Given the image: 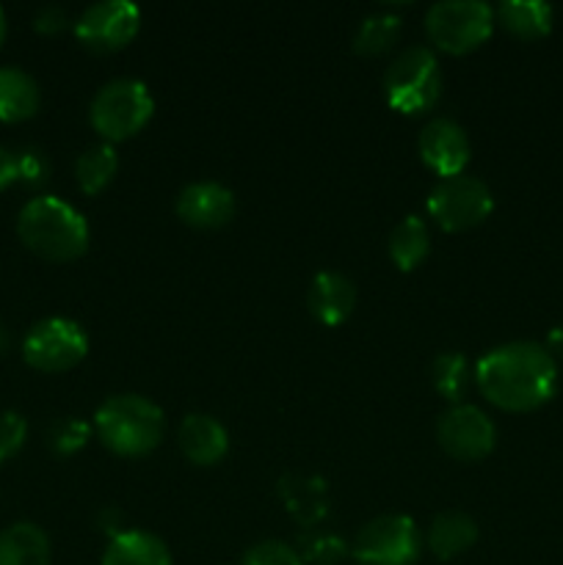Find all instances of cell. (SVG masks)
Returning <instances> with one entry per match:
<instances>
[{
  "mask_svg": "<svg viewBox=\"0 0 563 565\" xmlns=\"http://www.w3.org/2000/svg\"><path fill=\"white\" fill-rule=\"evenodd\" d=\"M475 381L502 412H535L555 395L557 362L539 342H506L480 359Z\"/></svg>",
  "mask_w": 563,
  "mask_h": 565,
  "instance_id": "6da1fadb",
  "label": "cell"
},
{
  "mask_svg": "<svg viewBox=\"0 0 563 565\" xmlns=\"http://www.w3.org/2000/svg\"><path fill=\"white\" fill-rule=\"evenodd\" d=\"M20 241L50 263H72L88 248V224L59 196H36L17 215Z\"/></svg>",
  "mask_w": 563,
  "mask_h": 565,
  "instance_id": "7a4b0ae2",
  "label": "cell"
},
{
  "mask_svg": "<svg viewBox=\"0 0 563 565\" xmlns=\"http://www.w3.org/2000/svg\"><path fill=\"white\" fill-rule=\"evenodd\" d=\"M94 430L110 452L141 458L158 450L166 436V417L152 401L141 395H116L94 414Z\"/></svg>",
  "mask_w": 563,
  "mask_h": 565,
  "instance_id": "3957f363",
  "label": "cell"
},
{
  "mask_svg": "<svg viewBox=\"0 0 563 565\" xmlns=\"http://www.w3.org/2000/svg\"><path fill=\"white\" fill-rule=\"evenodd\" d=\"M442 94V70L434 50L406 47L384 72L386 105L397 114H425Z\"/></svg>",
  "mask_w": 563,
  "mask_h": 565,
  "instance_id": "277c9868",
  "label": "cell"
},
{
  "mask_svg": "<svg viewBox=\"0 0 563 565\" xmlns=\"http://www.w3.org/2000/svg\"><path fill=\"white\" fill-rule=\"evenodd\" d=\"M155 114V99L149 88L136 77L110 81L94 94L88 119L92 127L105 138V143L125 141L136 136Z\"/></svg>",
  "mask_w": 563,
  "mask_h": 565,
  "instance_id": "5b68a950",
  "label": "cell"
},
{
  "mask_svg": "<svg viewBox=\"0 0 563 565\" xmlns=\"http://www.w3.org/2000/svg\"><path fill=\"white\" fill-rule=\"evenodd\" d=\"M425 31L431 42L445 53H472L495 31V9L480 0H445L428 9Z\"/></svg>",
  "mask_w": 563,
  "mask_h": 565,
  "instance_id": "8992f818",
  "label": "cell"
},
{
  "mask_svg": "<svg viewBox=\"0 0 563 565\" xmlns=\"http://www.w3.org/2000/svg\"><path fill=\"white\" fill-rule=\"evenodd\" d=\"M495 210L489 185L478 177L458 174L442 180L428 196V213L445 232H464L484 224Z\"/></svg>",
  "mask_w": 563,
  "mask_h": 565,
  "instance_id": "52a82bcc",
  "label": "cell"
},
{
  "mask_svg": "<svg viewBox=\"0 0 563 565\" xmlns=\"http://www.w3.org/2000/svg\"><path fill=\"white\" fill-rule=\"evenodd\" d=\"M88 353V337L75 320L47 318L28 331L22 359L39 373H64L77 367Z\"/></svg>",
  "mask_w": 563,
  "mask_h": 565,
  "instance_id": "ba28073f",
  "label": "cell"
},
{
  "mask_svg": "<svg viewBox=\"0 0 563 565\" xmlns=\"http://www.w3.org/2000/svg\"><path fill=\"white\" fill-rule=\"evenodd\" d=\"M359 565H412L419 557L417 524L408 516H379L353 541Z\"/></svg>",
  "mask_w": 563,
  "mask_h": 565,
  "instance_id": "9c48e42d",
  "label": "cell"
},
{
  "mask_svg": "<svg viewBox=\"0 0 563 565\" xmlns=\"http://www.w3.org/2000/svg\"><path fill=\"white\" fill-rule=\"evenodd\" d=\"M141 28V11L127 0H103L77 17L75 36L92 53H116L136 39Z\"/></svg>",
  "mask_w": 563,
  "mask_h": 565,
  "instance_id": "30bf717a",
  "label": "cell"
},
{
  "mask_svg": "<svg viewBox=\"0 0 563 565\" xmlns=\"http://www.w3.org/2000/svg\"><path fill=\"white\" fill-rule=\"evenodd\" d=\"M436 439L442 450L456 461H480L495 450L497 428L478 406H453L450 412L442 414L436 425Z\"/></svg>",
  "mask_w": 563,
  "mask_h": 565,
  "instance_id": "8fae6325",
  "label": "cell"
},
{
  "mask_svg": "<svg viewBox=\"0 0 563 565\" xmlns=\"http://www.w3.org/2000/svg\"><path fill=\"white\" fill-rule=\"evenodd\" d=\"M419 158L442 180L464 174L469 163V138L461 125L450 119H434L419 132Z\"/></svg>",
  "mask_w": 563,
  "mask_h": 565,
  "instance_id": "7c38bea8",
  "label": "cell"
},
{
  "mask_svg": "<svg viewBox=\"0 0 563 565\" xmlns=\"http://www.w3.org/2000/svg\"><path fill=\"white\" fill-rule=\"evenodd\" d=\"M177 215L193 230H221L235 215V193L219 182H193L177 196Z\"/></svg>",
  "mask_w": 563,
  "mask_h": 565,
  "instance_id": "4fadbf2b",
  "label": "cell"
},
{
  "mask_svg": "<svg viewBox=\"0 0 563 565\" xmlns=\"http://www.w3.org/2000/svg\"><path fill=\"white\" fill-rule=\"evenodd\" d=\"M177 441H180L182 456L196 467H213L230 450V436L224 425L208 414H188L177 430Z\"/></svg>",
  "mask_w": 563,
  "mask_h": 565,
  "instance_id": "5bb4252c",
  "label": "cell"
},
{
  "mask_svg": "<svg viewBox=\"0 0 563 565\" xmlns=\"http://www.w3.org/2000/svg\"><path fill=\"white\" fill-rule=\"evenodd\" d=\"M307 303L318 323L340 326L357 307V287L342 274H318L309 287Z\"/></svg>",
  "mask_w": 563,
  "mask_h": 565,
  "instance_id": "9a60e30c",
  "label": "cell"
},
{
  "mask_svg": "<svg viewBox=\"0 0 563 565\" xmlns=\"http://www.w3.org/2000/svg\"><path fill=\"white\" fill-rule=\"evenodd\" d=\"M103 565H171L169 546L152 533L125 530L110 539L105 546Z\"/></svg>",
  "mask_w": 563,
  "mask_h": 565,
  "instance_id": "2e32d148",
  "label": "cell"
},
{
  "mask_svg": "<svg viewBox=\"0 0 563 565\" xmlns=\"http://www.w3.org/2000/svg\"><path fill=\"white\" fill-rule=\"evenodd\" d=\"M0 565H50V539L39 524L17 522L0 533Z\"/></svg>",
  "mask_w": 563,
  "mask_h": 565,
  "instance_id": "e0dca14e",
  "label": "cell"
},
{
  "mask_svg": "<svg viewBox=\"0 0 563 565\" xmlns=\"http://www.w3.org/2000/svg\"><path fill=\"white\" fill-rule=\"evenodd\" d=\"M39 86L28 72L17 70V66H0V121H17L31 119L39 110Z\"/></svg>",
  "mask_w": 563,
  "mask_h": 565,
  "instance_id": "ac0fdd59",
  "label": "cell"
},
{
  "mask_svg": "<svg viewBox=\"0 0 563 565\" xmlns=\"http://www.w3.org/2000/svg\"><path fill=\"white\" fill-rule=\"evenodd\" d=\"M475 541H478V524L467 513H442V516L431 522L425 544L434 552V557L453 561V557L472 550Z\"/></svg>",
  "mask_w": 563,
  "mask_h": 565,
  "instance_id": "d6986e66",
  "label": "cell"
},
{
  "mask_svg": "<svg viewBox=\"0 0 563 565\" xmlns=\"http://www.w3.org/2000/svg\"><path fill=\"white\" fill-rule=\"evenodd\" d=\"M500 22L517 39H541L552 31V6L541 0H506L497 6Z\"/></svg>",
  "mask_w": 563,
  "mask_h": 565,
  "instance_id": "ffe728a7",
  "label": "cell"
},
{
  "mask_svg": "<svg viewBox=\"0 0 563 565\" xmlns=\"http://www.w3.org/2000/svg\"><path fill=\"white\" fill-rule=\"evenodd\" d=\"M431 252V232L423 218L408 215L392 230L390 235V257L401 270H414Z\"/></svg>",
  "mask_w": 563,
  "mask_h": 565,
  "instance_id": "44dd1931",
  "label": "cell"
},
{
  "mask_svg": "<svg viewBox=\"0 0 563 565\" xmlns=\"http://www.w3.org/2000/svg\"><path fill=\"white\" fill-rule=\"evenodd\" d=\"M116 171H119V154H116V149L110 143L88 147L75 163L77 188L83 193H88V196H97L99 191H105L110 185Z\"/></svg>",
  "mask_w": 563,
  "mask_h": 565,
  "instance_id": "7402d4cb",
  "label": "cell"
},
{
  "mask_svg": "<svg viewBox=\"0 0 563 565\" xmlns=\"http://www.w3.org/2000/svg\"><path fill=\"white\" fill-rule=\"evenodd\" d=\"M397 36H401V20L395 14H373L359 25L353 50L364 58H375V55L390 53Z\"/></svg>",
  "mask_w": 563,
  "mask_h": 565,
  "instance_id": "603a6c76",
  "label": "cell"
},
{
  "mask_svg": "<svg viewBox=\"0 0 563 565\" xmlns=\"http://www.w3.org/2000/svg\"><path fill=\"white\" fill-rule=\"evenodd\" d=\"M431 373H434L436 392H439L445 401H453L458 406V401H461L464 392H467V386H469L467 359H464L461 353H453V351L442 353V356H436Z\"/></svg>",
  "mask_w": 563,
  "mask_h": 565,
  "instance_id": "cb8c5ba5",
  "label": "cell"
},
{
  "mask_svg": "<svg viewBox=\"0 0 563 565\" xmlns=\"http://www.w3.org/2000/svg\"><path fill=\"white\" fill-rule=\"evenodd\" d=\"M28 439V423L22 414L3 412L0 414V467L22 450Z\"/></svg>",
  "mask_w": 563,
  "mask_h": 565,
  "instance_id": "d4e9b609",
  "label": "cell"
},
{
  "mask_svg": "<svg viewBox=\"0 0 563 565\" xmlns=\"http://www.w3.org/2000/svg\"><path fill=\"white\" fill-rule=\"evenodd\" d=\"M243 565H304L301 555L282 541H263L243 555Z\"/></svg>",
  "mask_w": 563,
  "mask_h": 565,
  "instance_id": "484cf974",
  "label": "cell"
},
{
  "mask_svg": "<svg viewBox=\"0 0 563 565\" xmlns=\"http://www.w3.org/2000/svg\"><path fill=\"white\" fill-rule=\"evenodd\" d=\"M88 441V428L81 419H59L50 430V447H53L59 456H72V452L81 450Z\"/></svg>",
  "mask_w": 563,
  "mask_h": 565,
  "instance_id": "4316f807",
  "label": "cell"
},
{
  "mask_svg": "<svg viewBox=\"0 0 563 565\" xmlns=\"http://www.w3.org/2000/svg\"><path fill=\"white\" fill-rule=\"evenodd\" d=\"M20 158V182H28V185H39V182L47 180L50 174V163L39 149L28 147L17 152Z\"/></svg>",
  "mask_w": 563,
  "mask_h": 565,
  "instance_id": "83f0119b",
  "label": "cell"
},
{
  "mask_svg": "<svg viewBox=\"0 0 563 565\" xmlns=\"http://www.w3.org/2000/svg\"><path fill=\"white\" fill-rule=\"evenodd\" d=\"M33 28L39 33H59L66 28V11L61 6H42L33 17Z\"/></svg>",
  "mask_w": 563,
  "mask_h": 565,
  "instance_id": "f1b7e54d",
  "label": "cell"
},
{
  "mask_svg": "<svg viewBox=\"0 0 563 565\" xmlns=\"http://www.w3.org/2000/svg\"><path fill=\"white\" fill-rule=\"evenodd\" d=\"M14 182H20V158L14 149L0 147V191L11 188Z\"/></svg>",
  "mask_w": 563,
  "mask_h": 565,
  "instance_id": "f546056e",
  "label": "cell"
},
{
  "mask_svg": "<svg viewBox=\"0 0 563 565\" xmlns=\"http://www.w3.org/2000/svg\"><path fill=\"white\" fill-rule=\"evenodd\" d=\"M546 351L552 353V359H563V326H557V329L550 331V337H546Z\"/></svg>",
  "mask_w": 563,
  "mask_h": 565,
  "instance_id": "4dcf8cb0",
  "label": "cell"
},
{
  "mask_svg": "<svg viewBox=\"0 0 563 565\" xmlns=\"http://www.w3.org/2000/svg\"><path fill=\"white\" fill-rule=\"evenodd\" d=\"M6 351H9V329L0 323V356H3Z\"/></svg>",
  "mask_w": 563,
  "mask_h": 565,
  "instance_id": "1f68e13d",
  "label": "cell"
},
{
  "mask_svg": "<svg viewBox=\"0 0 563 565\" xmlns=\"http://www.w3.org/2000/svg\"><path fill=\"white\" fill-rule=\"evenodd\" d=\"M3 39H6V14L3 9H0V44H3Z\"/></svg>",
  "mask_w": 563,
  "mask_h": 565,
  "instance_id": "d6a6232c",
  "label": "cell"
}]
</instances>
